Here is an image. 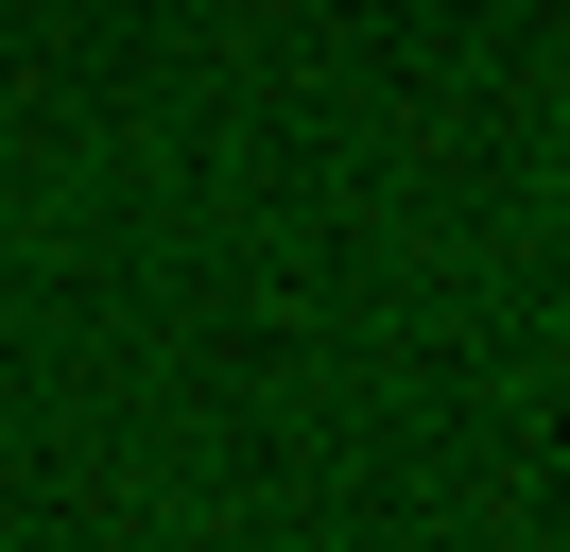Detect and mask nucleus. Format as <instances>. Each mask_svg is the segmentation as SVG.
Instances as JSON below:
<instances>
[]
</instances>
